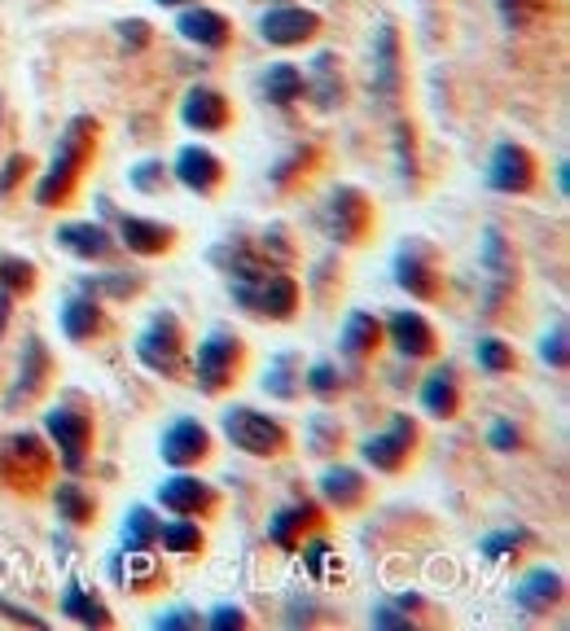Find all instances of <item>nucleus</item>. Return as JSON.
Instances as JSON below:
<instances>
[{
  "label": "nucleus",
  "instance_id": "nucleus-25",
  "mask_svg": "<svg viewBox=\"0 0 570 631\" xmlns=\"http://www.w3.org/2000/svg\"><path fill=\"white\" fill-rule=\"evenodd\" d=\"M101 329H106V316H101V298H92V294L75 289L71 298L62 303V334H67L71 343H88V338H97Z\"/></svg>",
  "mask_w": 570,
  "mask_h": 631
},
{
  "label": "nucleus",
  "instance_id": "nucleus-45",
  "mask_svg": "<svg viewBox=\"0 0 570 631\" xmlns=\"http://www.w3.org/2000/svg\"><path fill=\"white\" fill-rule=\"evenodd\" d=\"M128 180H132L137 194H158L163 180H167V167H163V158H145V162H137V167L128 171Z\"/></svg>",
  "mask_w": 570,
  "mask_h": 631
},
{
  "label": "nucleus",
  "instance_id": "nucleus-2",
  "mask_svg": "<svg viewBox=\"0 0 570 631\" xmlns=\"http://www.w3.org/2000/svg\"><path fill=\"white\" fill-rule=\"evenodd\" d=\"M53 479V456L36 434H9L0 443V483L18 495H36Z\"/></svg>",
  "mask_w": 570,
  "mask_h": 631
},
{
  "label": "nucleus",
  "instance_id": "nucleus-51",
  "mask_svg": "<svg viewBox=\"0 0 570 631\" xmlns=\"http://www.w3.org/2000/svg\"><path fill=\"white\" fill-rule=\"evenodd\" d=\"M207 628L212 631H242V628H250V619H246V610H237V605H219V610H212Z\"/></svg>",
  "mask_w": 570,
  "mask_h": 631
},
{
  "label": "nucleus",
  "instance_id": "nucleus-53",
  "mask_svg": "<svg viewBox=\"0 0 570 631\" xmlns=\"http://www.w3.org/2000/svg\"><path fill=\"white\" fill-rule=\"evenodd\" d=\"M488 443H492L497 452H513L522 438H518V430H513L509 421H492V434H488Z\"/></svg>",
  "mask_w": 570,
  "mask_h": 631
},
{
  "label": "nucleus",
  "instance_id": "nucleus-21",
  "mask_svg": "<svg viewBox=\"0 0 570 631\" xmlns=\"http://www.w3.org/2000/svg\"><path fill=\"white\" fill-rule=\"evenodd\" d=\"M119 241L132 250V255H167L176 246V228L171 224H158V219H141V215H119Z\"/></svg>",
  "mask_w": 570,
  "mask_h": 631
},
{
  "label": "nucleus",
  "instance_id": "nucleus-54",
  "mask_svg": "<svg viewBox=\"0 0 570 631\" xmlns=\"http://www.w3.org/2000/svg\"><path fill=\"white\" fill-rule=\"evenodd\" d=\"M0 614H4V619H13V623H27V628H49V619H45V614H31V610H22V605H9L4 597H0Z\"/></svg>",
  "mask_w": 570,
  "mask_h": 631
},
{
  "label": "nucleus",
  "instance_id": "nucleus-35",
  "mask_svg": "<svg viewBox=\"0 0 570 631\" xmlns=\"http://www.w3.org/2000/svg\"><path fill=\"white\" fill-rule=\"evenodd\" d=\"M158 517H154V509H145V504H137L128 517H124V549L128 553H149L154 544H158Z\"/></svg>",
  "mask_w": 570,
  "mask_h": 631
},
{
  "label": "nucleus",
  "instance_id": "nucleus-18",
  "mask_svg": "<svg viewBox=\"0 0 570 631\" xmlns=\"http://www.w3.org/2000/svg\"><path fill=\"white\" fill-rule=\"evenodd\" d=\"M386 338L404 359H430L434 347H439V338H434V329H430V321L422 312H391L386 316Z\"/></svg>",
  "mask_w": 570,
  "mask_h": 631
},
{
  "label": "nucleus",
  "instance_id": "nucleus-17",
  "mask_svg": "<svg viewBox=\"0 0 570 631\" xmlns=\"http://www.w3.org/2000/svg\"><path fill=\"white\" fill-rule=\"evenodd\" d=\"M171 176H176L189 194H215V189L224 185V162L215 158L207 145H185V149L176 154Z\"/></svg>",
  "mask_w": 570,
  "mask_h": 631
},
{
  "label": "nucleus",
  "instance_id": "nucleus-9",
  "mask_svg": "<svg viewBox=\"0 0 570 631\" xmlns=\"http://www.w3.org/2000/svg\"><path fill=\"white\" fill-rule=\"evenodd\" d=\"M413 447H417V421L395 413L382 434H368V438L360 443V456H364V465H373L377 474H400V470L409 465Z\"/></svg>",
  "mask_w": 570,
  "mask_h": 631
},
{
  "label": "nucleus",
  "instance_id": "nucleus-36",
  "mask_svg": "<svg viewBox=\"0 0 570 631\" xmlns=\"http://www.w3.org/2000/svg\"><path fill=\"white\" fill-rule=\"evenodd\" d=\"M145 280L137 273H97V277H79V289L92 298H137Z\"/></svg>",
  "mask_w": 570,
  "mask_h": 631
},
{
  "label": "nucleus",
  "instance_id": "nucleus-43",
  "mask_svg": "<svg viewBox=\"0 0 570 631\" xmlns=\"http://www.w3.org/2000/svg\"><path fill=\"white\" fill-rule=\"evenodd\" d=\"M334 561H338V553H334L330 540H307V544H303V570H307L312 579H330V574H334Z\"/></svg>",
  "mask_w": 570,
  "mask_h": 631
},
{
  "label": "nucleus",
  "instance_id": "nucleus-48",
  "mask_svg": "<svg viewBox=\"0 0 570 631\" xmlns=\"http://www.w3.org/2000/svg\"><path fill=\"white\" fill-rule=\"evenodd\" d=\"M27 171H31V158H27V154H9V162L0 167V198H9V194L22 185Z\"/></svg>",
  "mask_w": 570,
  "mask_h": 631
},
{
  "label": "nucleus",
  "instance_id": "nucleus-11",
  "mask_svg": "<svg viewBox=\"0 0 570 631\" xmlns=\"http://www.w3.org/2000/svg\"><path fill=\"white\" fill-rule=\"evenodd\" d=\"M163 461L171 470H189V465H203L212 456V434L207 425L194 417H176L167 430H163V443H158Z\"/></svg>",
  "mask_w": 570,
  "mask_h": 631
},
{
  "label": "nucleus",
  "instance_id": "nucleus-49",
  "mask_svg": "<svg viewBox=\"0 0 570 631\" xmlns=\"http://www.w3.org/2000/svg\"><path fill=\"white\" fill-rule=\"evenodd\" d=\"M154 628H158V631H198V628H203V619H198V610H185V605H176V610L158 614V619H154Z\"/></svg>",
  "mask_w": 570,
  "mask_h": 631
},
{
  "label": "nucleus",
  "instance_id": "nucleus-50",
  "mask_svg": "<svg viewBox=\"0 0 570 631\" xmlns=\"http://www.w3.org/2000/svg\"><path fill=\"white\" fill-rule=\"evenodd\" d=\"M540 359L553 364V368H567V325H562V321H558L553 334L540 343Z\"/></svg>",
  "mask_w": 570,
  "mask_h": 631
},
{
  "label": "nucleus",
  "instance_id": "nucleus-31",
  "mask_svg": "<svg viewBox=\"0 0 570 631\" xmlns=\"http://www.w3.org/2000/svg\"><path fill=\"white\" fill-rule=\"evenodd\" d=\"M303 92H312L321 110L338 106V97H343V79H338V58H334V53H316L312 79H303Z\"/></svg>",
  "mask_w": 570,
  "mask_h": 631
},
{
  "label": "nucleus",
  "instance_id": "nucleus-1",
  "mask_svg": "<svg viewBox=\"0 0 570 631\" xmlns=\"http://www.w3.org/2000/svg\"><path fill=\"white\" fill-rule=\"evenodd\" d=\"M97 132H101V128H97V119H88V115H75L71 124H67L53 162H49L45 176L36 180V207H62V203L71 198L79 171H83L88 158L97 154Z\"/></svg>",
  "mask_w": 570,
  "mask_h": 631
},
{
  "label": "nucleus",
  "instance_id": "nucleus-20",
  "mask_svg": "<svg viewBox=\"0 0 570 631\" xmlns=\"http://www.w3.org/2000/svg\"><path fill=\"white\" fill-rule=\"evenodd\" d=\"M180 119H185V128H194V132H224V128H228V97L207 88V83H198V88L185 92Z\"/></svg>",
  "mask_w": 570,
  "mask_h": 631
},
{
  "label": "nucleus",
  "instance_id": "nucleus-28",
  "mask_svg": "<svg viewBox=\"0 0 570 631\" xmlns=\"http://www.w3.org/2000/svg\"><path fill=\"white\" fill-rule=\"evenodd\" d=\"M316 491H321V500H325V504L356 509L368 487H364V474H360V470H352V465H330V470L321 474Z\"/></svg>",
  "mask_w": 570,
  "mask_h": 631
},
{
  "label": "nucleus",
  "instance_id": "nucleus-6",
  "mask_svg": "<svg viewBox=\"0 0 570 631\" xmlns=\"http://www.w3.org/2000/svg\"><path fill=\"white\" fill-rule=\"evenodd\" d=\"M237 368H242V338L228 329H212L194 351V382L203 395H219L224 386H233Z\"/></svg>",
  "mask_w": 570,
  "mask_h": 631
},
{
  "label": "nucleus",
  "instance_id": "nucleus-5",
  "mask_svg": "<svg viewBox=\"0 0 570 631\" xmlns=\"http://www.w3.org/2000/svg\"><path fill=\"white\" fill-rule=\"evenodd\" d=\"M224 434H228V443L237 447V452H246V456H282L285 447H289V434H285V425L277 417H268V413H259V408H228L224 413Z\"/></svg>",
  "mask_w": 570,
  "mask_h": 631
},
{
  "label": "nucleus",
  "instance_id": "nucleus-44",
  "mask_svg": "<svg viewBox=\"0 0 570 631\" xmlns=\"http://www.w3.org/2000/svg\"><path fill=\"white\" fill-rule=\"evenodd\" d=\"M474 355H479V364H483L488 373H509V368H513V347L500 343V338H479Z\"/></svg>",
  "mask_w": 570,
  "mask_h": 631
},
{
  "label": "nucleus",
  "instance_id": "nucleus-41",
  "mask_svg": "<svg viewBox=\"0 0 570 631\" xmlns=\"http://www.w3.org/2000/svg\"><path fill=\"white\" fill-rule=\"evenodd\" d=\"M522 544H531V535H527V531H492V535H483V540H479V549H483V558L488 561L513 558Z\"/></svg>",
  "mask_w": 570,
  "mask_h": 631
},
{
  "label": "nucleus",
  "instance_id": "nucleus-40",
  "mask_svg": "<svg viewBox=\"0 0 570 631\" xmlns=\"http://www.w3.org/2000/svg\"><path fill=\"white\" fill-rule=\"evenodd\" d=\"M395 167H400V180H417V137L409 124H395Z\"/></svg>",
  "mask_w": 570,
  "mask_h": 631
},
{
  "label": "nucleus",
  "instance_id": "nucleus-33",
  "mask_svg": "<svg viewBox=\"0 0 570 631\" xmlns=\"http://www.w3.org/2000/svg\"><path fill=\"white\" fill-rule=\"evenodd\" d=\"M53 509H58V517L67 526H88L97 517V500L79 487V483H58L53 487Z\"/></svg>",
  "mask_w": 570,
  "mask_h": 631
},
{
  "label": "nucleus",
  "instance_id": "nucleus-55",
  "mask_svg": "<svg viewBox=\"0 0 570 631\" xmlns=\"http://www.w3.org/2000/svg\"><path fill=\"white\" fill-rule=\"evenodd\" d=\"M373 628H413V619L400 614V610H391V605H377L373 610Z\"/></svg>",
  "mask_w": 570,
  "mask_h": 631
},
{
  "label": "nucleus",
  "instance_id": "nucleus-56",
  "mask_svg": "<svg viewBox=\"0 0 570 631\" xmlns=\"http://www.w3.org/2000/svg\"><path fill=\"white\" fill-rule=\"evenodd\" d=\"M312 619H316V610H312V605H303V601H294V605L285 610V623H289V628H298V623H312Z\"/></svg>",
  "mask_w": 570,
  "mask_h": 631
},
{
  "label": "nucleus",
  "instance_id": "nucleus-19",
  "mask_svg": "<svg viewBox=\"0 0 570 631\" xmlns=\"http://www.w3.org/2000/svg\"><path fill=\"white\" fill-rule=\"evenodd\" d=\"M158 504L180 513V517H207L215 509V487L203 483V479H194V474H176V479H167L158 487Z\"/></svg>",
  "mask_w": 570,
  "mask_h": 631
},
{
  "label": "nucleus",
  "instance_id": "nucleus-23",
  "mask_svg": "<svg viewBox=\"0 0 570 631\" xmlns=\"http://www.w3.org/2000/svg\"><path fill=\"white\" fill-rule=\"evenodd\" d=\"M321 509L316 504H285L273 513V522H268V540L282 549V553H294L298 544H303V535H312V531H321Z\"/></svg>",
  "mask_w": 570,
  "mask_h": 631
},
{
  "label": "nucleus",
  "instance_id": "nucleus-29",
  "mask_svg": "<svg viewBox=\"0 0 570 631\" xmlns=\"http://www.w3.org/2000/svg\"><path fill=\"white\" fill-rule=\"evenodd\" d=\"M456 404H461V395H456V373L443 364V368H434L426 382H422V408H426L434 421H448V417H456Z\"/></svg>",
  "mask_w": 570,
  "mask_h": 631
},
{
  "label": "nucleus",
  "instance_id": "nucleus-26",
  "mask_svg": "<svg viewBox=\"0 0 570 631\" xmlns=\"http://www.w3.org/2000/svg\"><path fill=\"white\" fill-rule=\"evenodd\" d=\"M562 592H567L562 574L549 570V565H540V570H531V574L518 583V605H522L527 614H549V610L562 601Z\"/></svg>",
  "mask_w": 570,
  "mask_h": 631
},
{
  "label": "nucleus",
  "instance_id": "nucleus-39",
  "mask_svg": "<svg viewBox=\"0 0 570 631\" xmlns=\"http://www.w3.org/2000/svg\"><path fill=\"white\" fill-rule=\"evenodd\" d=\"M0 289L9 294H31L36 289V264L18 255H0Z\"/></svg>",
  "mask_w": 570,
  "mask_h": 631
},
{
  "label": "nucleus",
  "instance_id": "nucleus-15",
  "mask_svg": "<svg viewBox=\"0 0 570 631\" xmlns=\"http://www.w3.org/2000/svg\"><path fill=\"white\" fill-rule=\"evenodd\" d=\"M395 285L409 289L413 298H439V268H434V255L426 250V241H404L400 255H395Z\"/></svg>",
  "mask_w": 570,
  "mask_h": 631
},
{
  "label": "nucleus",
  "instance_id": "nucleus-4",
  "mask_svg": "<svg viewBox=\"0 0 570 631\" xmlns=\"http://www.w3.org/2000/svg\"><path fill=\"white\" fill-rule=\"evenodd\" d=\"M228 294L237 307L264 316V321H289L298 312V280L289 273H264V277H233Z\"/></svg>",
  "mask_w": 570,
  "mask_h": 631
},
{
  "label": "nucleus",
  "instance_id": "nucleus-37",
  "mask_svg": "<svg viewBox=\"0 0 570 631\" xmlns=\"http://www.w3.org/2000/svg\"><path fill=\"white\" fill-rule=\"evenodd\" d=\"M264 92H268V101H277V106H294V101L303 97V70L289 67V62L268 67L264 70Z\"/></svg>",
  "mask_w": 570,
  "mask_h": 631
},
{
  "label": "nucleus",
  "instance_id": "nucleus-10",
  "mask_svg": "<svg viewBox=\"0 0 570 631\" xmlns=\"http://www.w3.org/2000/svg\"><path fill=\"white\" fill-rule=\"evenodd\" d=\"M404 92V53H400V31L386 22L373 36V97L377 106H400Z\"/></svg>",
  "mask_w": 570,
  "mask_h": 631
},
{
  "label": "nucleus",
  "instance_id": "nucleus-32",
  "mask_svg": "<svg viewBox=\"0 0 570 631\" xmlns=\"http://www.w3.org/2000/svg\"><path fill=\"white\" fill-rule=\"evenodd\" d=\"M298 386H303V377H298V355H294V351L273 355V359H268V373H264V391H268L273 400L289 404V400L298 395Z\"/></svg>",
  "mask_w": 570,
  "mask_h": 631
},
{
  "label": "nucleus",
  "instance_id": "nucleus-42",
  "mask_svg": "<svg viewBox=\"0 0 570 631\" xmlns=\"http://www.w3.org/2000/svg\"><path fill=\"white\" fill-rule=\"evenodd\" d=\"M312 395H321V400H334L338 391H343V373H338V364H330V359H321V364H312L307 368V382H303Z\"/></svg>",
  "mask_w": 570,
  "mask_h": 631
},
{
  "label": "nucleus",
  "instance_id": "nucleus-52",
  "mask_svg": "<svg viewBox=\"0 0 570 631\" xmlns=\"http://www.w3.org/2000/svg\"><path fill=\"white\" fill-rule=\"evenodd\" d=\"M259 250H264V255H268V259H294V250H289V237H285V228L282 224H273V228H268V233H264V246H259Z\"/></svg>",
  "mask_w": 570,
  "mask_h": 631
},
{
  "label": "nucleus",
  "instance_id": "nucleus-16",
  "mask_svg": "<svg viewBox=\"0 0 570 631\" xmlns=\"http://www.w3.org/2000/svg\"><path fill=\"white\" fill-rule=\"evenodd\" d=\"M321 31V13L312 9H298V4H273L264 18H259V36L277 49H294L303 40H312Z\"/></svg>",
  "mask_w": 570,
  "mask_h": 631
},
{
  "label": "nucleus",
  "instance_id": "nucleus-13",
  "mask_svg": "<svg viewBox=\"0 0 570 631\" xmlns=\"http://www.w3.org/2000/svg\"><path fill=\"white\" fill-rule=\"evenodd\" d=\"M535 158L527 145H513V140H500L492 162H488V185L497 194H527L535 185Z\"/></svg>",
  "mask_w": 570,
  "mask_h": 631
},
{
  "label": "nucleus",
  "instance_id": "nucleus-58",
  "mask_svg": "<svg viewBox=\"0 0 570 631\" xmlns=\"http://www.w3.org/2000/svg\"><path fill=\"white\" fill-rule=\"evenodd\" d=\"M154 4H163V9H180V4H189V0H154Z\"/></svg>",
  "mask_w": 570,
  "mask_h": 631
},
{
  "label": "nucleus",
  "instance_id": "nucleus-57",
  "mask_svg": "<svg viewBox=\"0 0 570 631\" xmlns=\"http://www.w3.org/2000/svg\"><path fill=\"white\" fill-rule=\"evenodd\" d=\"M9 316H13V294H9V289H0V334L9 329Z\"/></svg>",
  "mask_w": 570,
  "mask_h": 631
},
{
  "label": "nucleus",
  "instance_id": "nucleus-30",
  "mask_svg": "<svg viewBox=\"0 0 570 631\" xmlns=\"http://www.w3.org/2000/svg\"><path fill=\"white\" fill-rule=\"evenodd\" d=\"M62 614L71 619V623H79V628H115V614L92 597V592H83L79 583H67V597H62Z\"/></svg>",
  "mask_w": 570,
  "mask_h": 631
},
{
  "label": "nucleus",
  "instance_id": "nucleus-34",
  "mask_svg": "<svg viewBox=\"0 0 570 631\" xmlns=\"http://www.w3.org/2000/svg\"><path fill=\"white\" fill-rule=\"evenodd\" d=\"M158 544H163L167 553H176V558L203 553V526H198L194 517H180V513H176V522H163V526H158Z\"/></svg>",
  "mask_w": 570,
  "mask_h": 631
},
{
  "label": "nucleus",
  "instance_id": "nucleus-8",
  "mask_svg": "<svg viewBox=\"0 0 570 631\" xmlns=\"http://www.w3.org/2000/svg\"><path fill=\"white\" fill-rule=\"evenodd\" d=\"M137 359H141L149 373H163V377H176L180 364H185V329L171 312H158L137 338Z\"/></svg>",
  "mask_w": 570,
  "mask_h": 631
},
{
  "label": "nucleus",
  "instance_id": "nucleus-47",
  "mask_svg": "<svg viewBox=\"0 0 570 631\" xmlns=\"http://www.w3.org/2000/svg\"><path fill=\"white\" fill-rule=\"evenodd\" d=\"M115 31H119V45L128 49V53H141L145 45H149V22L145 18H124V22H115Z\"/></svg>",
  "mask_w": 570,
  "mask_h": 631
},
{
  "label": "nucleus",
  "instance_id": "nucleus-12",
  "mask_svg": "<svg viewBox=\"0 0 570 631\" xmlns=\"http://www.w3.org/2000/svg\"><path fill=\"white\" fill-rule=\"evenodd\" d=\"M49 377H53V355H49V347H45L40 338H27L22 359H18V373H13V386H9V395H4V408L18 413L22 404H31V400L49 386Z\"/></svg>",
  "mask_w": 570,
  "mask_h": 631
},
{
  "label": "nucleus",
  "instance_id": "nucleus-27",
  "mask_svg": "<svg viewBox=\"0 0 570 631\" xmlns=\"http://www.w3.org/2000/svg\"><path fill=\"white\" fill-rule=\"evenodd\" d=\"M382 343V325H377V316H368V312H352L347 316V325H343V334H338V347H343V359H368L373 351Z\"/></svg>",
  "mask_w": 570,
  "mask_h": 631
},
{
  "label": "nucleus",
  "instance_id": "nucleus-14",
  "mask_svg": "<svg viewBox=\"0 0 570 631\" xmlns=\"http://www.w3.org/2000/svg\"><path fill=\"white\" fill-rule=\"evenodd\" d=\"M483 273H488L483 307L492 312V307H500V298L513 294V285H518V259H513V246L504 241L500 228H483Z\"/></svg>",
  "mask_w": 570,
  "mask_h": 631
},
{
  "label": "nucleus",
  "instance_id": "nucleus-22",
  "mask_svg": "<svg viewBox=\"0 0 570 631\" xmlns=\"http://www.w3.org/2000/svg\"><path fill=\"white\" fill-rule=\"evenodd\" d=\"M176 31L189 40V45H198V49H224L228 40H233V27H228V18L224 13H215L207 4H194V9H180V18H176Z\"/></svg>",
  "mask_w": 570,
  "mask_h": 631
},
{
  "label": "nucleus",
  "instance_id": "nucleus-24",
  "mask_svg": "<svg viewBox=\"0 0 570 631\" xmlns=\"http://www.w3.org/2000/svg\"><path fill=\"white\" fill-rule=\"evenodd\" d=\"M58 246L71 250L75 259H110L119 246L110 237V228L101 224H88V219H71V224H58Z\"/></svg>",
  "mask_w": 570,
  "mask_h": 631
},
{
  "label": "nucleus",
  "instance_id": "nucleus-38",
  "mask_svg": "<svg viewBox=\"0 0 570 631\" xmlns=\"http://www.w3.org/2000/svg\"><path fill=\"white\" fill-rule=\"evenodd\" d=\"M497 4L509 31H531L549 13V0H497Z\"/></svg>",
  "mask_w": 570,
  "mask_h": 631
},
{
  "label": "nucleus",
  "instance_id": "nucleus-7",
  "mask_svg": "<svg viewBox=\"0 0 570 631\" xmlns=\"http://www.w3.org/2000/svg\"><path fill=\"white\" fill-rule=\"evenodd\" d=\"M45 434L53 438V447H58V461L79 474L83 465H88V452H92V417L67 400V404H58V408H49L45 413Z\"/></svg>",
  "mask_w": 570,
  "mask_h": 631
},
{
  "label": "nucleus",
  "instance_id": "nucleus-3",
  "mask_svg": "<svg viewBox=\"0 0 570 631\" xmlns=\"http://www.w3.org/2000/svg\"><path fill=\"white\" fill-rule=\"evenodd\" d=\"M316 224L334 246H360L373 233V207L356 185H334L316 207Z\"/></svg>",
  "mask_w": 570,
  "mask_h": 631
},
{
  "label": "nucleus",
  "instance_id": "nucleus-46",
  "mask_svg": "<svg viewBox=\"0 0 570 631\" xmlns=\"http://www.w3.org/2000/svg\"><path fill=\"white\" fill-rule=\"evenodd\" d=\"M338 443H343V430H338V425H330V417H316V421H312L307 447H312L316 456H330V452H338Z\"/></svg>",
  "mask_w": 570,
  "mask_h": 631
}]
</instances>
